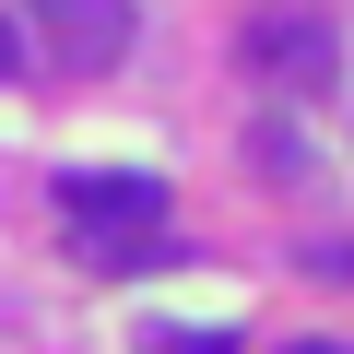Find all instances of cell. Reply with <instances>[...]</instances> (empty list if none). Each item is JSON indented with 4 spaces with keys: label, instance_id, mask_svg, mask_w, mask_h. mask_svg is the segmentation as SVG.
<instances>
[{
    "label": "cell",
    "instance_id": "5b68a950",
    "mask_svg": "<svg viewBox=\"0 0 354 354\" xmlns=\"http://www.w3.org/2000/svg\"><path fill=\"white\" fill-rule=\"evenodd\" d=\"M24 59H36V48H24V24H12V12H0V83H12Z\"/></svg>",
    "mask_w": 354,
    "mask_h": 354
},
{
    "label": "cell",
    "instance_id": "7a4b0ae2",
    "mask_svg": "<svg viewBox=\"0 0 354 354\" xmlns=\"http://www.w3.org/2000/svg\"><path fill=\"white\" fill-rule=\"evenodd\" d=\"M59 213H71V236H153L165 225V177H142V165H71Z\"/></svg>",
    "mask_w": 354,
    "mask_h": 354
},
{
    "label": "cell",
    "instance_id": "3957f363",
    "mask_svg": "<svg viewBox=\"0 0 354 354\" xmlns=\"http://www.w3.org/2000/svg\"><path fill=\"white\" fill-rule=\"evenodd\" d=\"M236 48H248V71L283 83V95H319V83H330V24H319V12H260Z\"/></svg>",
    "mask_w": 354,
    "mask_h": 354
},
{
    "label": "cell",
    "instance_id": "277c9868",
    "mask_svg": "<svg viewBox=\"0 0 354 354\" xmlns=\"http://www.w3.org/2000/svg\"><path fill=\"white\" fill-rule=\"evenodd\" d=\"M307 272H330V283H354V236H330V248H307Z\"/></svg>",
    "mask_w": 354,
    "mask_h": 354
},
{
    "label": "cell",
    "instance_id": "6da1fadb",
    "mask_svg": "<svg viewBox=\"0 0 354 354\" xmlns=\"http://www.w3.org/2000/svg\"><path fill=\"white\" fill-rule=\"evenodd\" d=\"M130 36H142V0H24V48H36L59 83L118 71V59H130Z\"/></svg>",
    "mask_w": 354,
    "mask_h": 354
},
{
    "label": "cell",
    "instance_id": "8992f818",
    "mask_svg": "<svg viewBox=\"0 0 354 354\" xmlns=\"http://www.w3.org/2000/svg\"><path fill=\"white\" fill-rule=\"evenodd\" d=\"M295 354H342V342H295Z\"/></svg>",
    "mask_w": 354,
    "mask_h": 354
}]
</instances>
